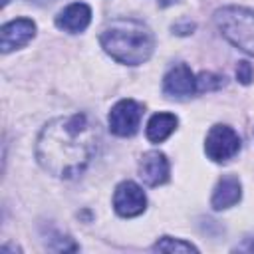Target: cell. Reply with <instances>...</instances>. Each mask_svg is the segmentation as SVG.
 <instances>
[{"label":"cell","mask_w":254,"mask_h":254,"mask_svg":"<svg viewBox=\"0 0 254 254\" xmlns=\"http://www.w3.org/2000/svg\"><path fill=\"white\" fill-rule=\"evenodd\" d=\"M236 77H238L240 83L248 85V83L254 79V69H252V65H250L248 62H238V65H236Z\"/></svg>","instance_id":"9a60e30c"},{"label":"cell","mask_w":254,"mask_h":254,"mask_svg":"<svg viewBox=\"0 0 254 254\" xmlns=\"http://www.w3.org/2000/svg\"><path fill=\"white\" fill-rule=\"evenodd\" d=\"M242 196V187H240V181L238 177L234 175H224L216 187H214V192H212V198H210V204L214 210H224V208H230L234 206Z\"/></svg>","instance_id":"8fae6325"},{"label":"cell","mask_w":254,"mask_h":254,"mask_svg":"<svg viewBox=\"0 0 254 254\" xmlns=\"http://www.w3.org/2000/svg\"><path fill=\"white\" fill-rule=\"evenodd\" d=\"M220 34L238 50L254 56V10L242 6H224L214 12Z\"/></svg>","instance_id":"3957f363"},{"label":"cell","mask_w":254,"mask_h":254,"mask_svg":"<svg viewBox=\"0 0 254 254\" xmlns=\"http://www.w3.org/2000/svg\"><path fill=\"white\" fill-rule=\"evenodd\" d=\"M175 129H177V117L173 113H155L147 123V139L151 143H161Z\"/></svg>","instance_id":"7c38bea8"},{"label":"cell","mask_w":254,"mask_h":254,"mask_svg":"<svg viewBox=\"0 0 254 254\" xmlns=\"http://www.w3.org/2000/svg\"><path fill=\"white\" fill-rule=\"evenodd\" d=\"M220 85H224V77H220V75L202 71L196 77V91H212V89H218Z\"/></svg>","instance_id":"5bb4252c"},{"label":"cell","mask_w":254,"mask_h":254,"mask_svg":"<svg viewBox=\"0 0 254 254\" xmlns=\"http://www.w3.org/2000/svg\"><path fill=\"white\" fill-rule=\"evenodd\" d=\"M99 42L115 62L127 65L147 62L155 48V38L149 26L131 18H117L109 22L101 32Z\"/></svg>","instance_id":"7a4b0ae2"},{"label":"cell","mask_w":254,"mask_h":254,"mask_svg":"<svg viewBox=\"0 0 254 254\" xmlns=\"http://www.w3.org/2000/svg\"><path fill=\"white\" fill-rule=\"evenodd\" d=\"M89 22H91V8L83 2H73L56 16V26L69 34L83 32L89 26Z\"/></svg>","instance_id":"30bf717a"},{"label":"cell","mask_w":254,"mask_h":254,"mask_svg":"<svg viewBox=\"0 0 254 254\" xmlns=\"http://www.w3.org/2000/svg\"><path fill=\"white\" fill-rule=\"evenodd\" d=\"M163 91L169 97H189L196 91V77L192 75L190 67L185 64H179L169 69V73L163 79Z\"/></svg>","instance_id":"ba28073f"},{"label":"cell","mask_w":254,"mask_h":254,"mask_svg":"<svg viewBox=\"0 0 254 254\" xmlns=\"http://www.w3.org/2000/svg\"><path fill=\"white\" fill-rule=\"evenodd\" d=\"M153 250H159V252H196V246H192L190 242H185L181 238L163 236L161 240L155 242Z\"/></svg>","instance_id":"4fadbf2b"},{"label":"cell","mask_w":254,"mask_h":254,"mask_svg":"<svg viewBox=\"0 0 254 254\" xmlns=\"http://www.w3.org/2000/svg\"><path fill=\"white\" fill-rule=\"evenodd\" d=\"M139 177L147 187H159L169 179V161L161 151H147L139 161Z\"/></svg>","instance_id":"9c48e42d"},{"label":"cell","mask_w":254,"mask_h":254,"mask_svg":"<svg viewBox=\"0 0 254 254\" xmlns=\"http://www.w3.org/2000/svg\"><path fill=\"white\" fill-rule=\"evenodd\" d=\"M6 4H10V0H2V6H6Z\"/></svg>","instance_id":"e0dca14e"},{"label":"cell","mask_w":254,"mask_h":254,"mask_svg":"<svg viewBox=\"0 0 254 254\" xmlns=\"http://www.w3.org/2000/svg\"><path fill=\"white\" fill-rule=\"evenodd\" d=\"M167 2H169V0H167Z\"/></svg>","instance_id":"ac0fdd59"},{"label":"cell","mask_w":254,"mask_h":254,"mask_svg":"<svg viewBox=\"0 0 254 254\" xmlns=\"http://www.w3.org/2000/svg\"><path fill=\"white\" fill-rule=\"evenodd\" d=\"M97 129L85 113H73L50 121L36 143V159L50 175L71 179L79 175L95 155Z\"/></svg>","instance_id":"6da1fadb"},{"label":"cell","mask_w":254,"mask_h":254,"mask_svg":"<svg viewBox=\"0 0 254 254\" xmlns=\"http://www.w3.org/2000/svg\"><path fill=\"white\" fill-rule=\"evenodd\" d=\"M236 250H242V252H254V238H248V240L242 242Z\"/></svg>","instance_id":"2e32d148"},{"label":"cell","mask_w":254,"mask_h":254,"mask_svg":"<svg viewBox=\"0 0 254 254\" xmlns=\"http://www.w3.org/2000/svg\"><path fill=\"white\" fill-rule=\"evenodd\" d=\"M145 206H147V198L139 185H135L133 181H123L121 185H117L113 192V208L119 216L123 218L137 216L145 210Z\"/></svg>","instance_id":"8992f818"},{"label":"cell","mask_w":254,"mask_h":254,"mask_svg":"<svg viewBox=\"0 0 254 254\" xmlns=\"http://www.w3.org/2000/svg\"><path fill=\"white\" fill-rule=\"evenodd\" d=\"M143 117V105L135 99H121L109 111V129L119 137H131L137 133Z\"/></svg>","instance_id":"5b68a950"},{"label":"cell","mask_w":254,"mask_h":254,"mask_svg":"<svg viewBox=\"0 0 254 254\" xmlns=\"http://www.w3.org/2000/svg\"><path fill=\"white\" fill-rule=\"evenodd\" d=\"M36 34V24L28 18H16L8 24L2 26V34H0V42H2V52L8 54L12 50H18L22 46H26Z\"/></svg>","instance_id":"52a82bcc"},{"label":"cell","mask_w":254,"mask_h":254,"mask_svg":"<svg viewBox=\"0 0 254 254\" xmlns=\"http://www.w3.org/2000/svg\"><path fill=\"white\" fill-rule=\"evenodd\" d=\"M238 149H240V137L236 135V131L232 127L214 125L206 133L204 151H206L208 159H212L214 163H224V161L232 159L238 153Z\"/></svg>","instance_id":"277c9868"}]
</instances>
